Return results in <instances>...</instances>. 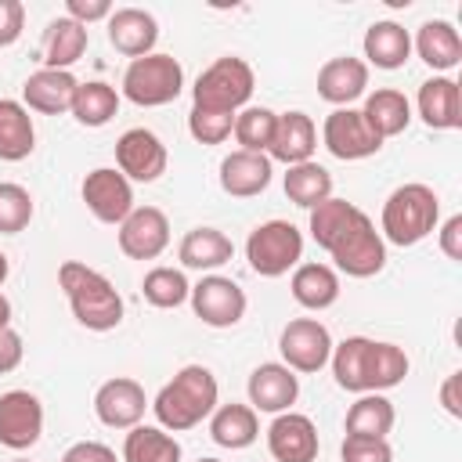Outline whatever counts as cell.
Returning <instances> with one entry per match:
<instances>
[{
  "label": "cell",
  "instance_id": "cell-3",
  "mask_svg": "<svg viewBox=\"0 0 462 462\" xmlns=\"http://www.w3.org/2000/svg\"><path fill=\"white\" fill-rule=\"evenodd\" d=\"M58 282H61V289L69 296V307H72V314L83 328L112 332L123 321V296L116 292V285L101 271H94L79 260H65L58 267Z\"/></svg>",
  "mask_w": 462,
  "mask_h": 462
},
{
  "label": "cell",
  "instance_id": "cell-48",
  "mask_svg": "<svg viewBox=\"0 0 462 462\" xmlns=\"http://www.w3.org/2000/svg\"><path fill=\"white\" fill-rule=\"evenodd\" d=\"M458 372H451L448 379H444V386H440V404H444V411L448 415H455V419H462V401H458Z\"/></svg>",
  "mask_w": 462,
  "mask_h": 462
},
{
  "label": "cell",
  "instance_id": "cell-9",
  "mask_svg": "<svg viewBox=\"0 0 462 462\" xmlns=\"http://www.w3.org/2000/svg\"><path fill=\"white\" fill-rule=\"evenodd\" d=\"M191 310L202 325L209 328H231L245 318V292L238 282L224 278V274H206L199 278V285H191Z\"/></svg>",
  "mask_w": 462,
  "mask_h": 462
},
{
  "label": "cell",
  "instance_id": "cell-38",
  "mask_svg": "<svg viewBox=\"0 0 462 462\" xmlns=\"http://www.w3.org/2000/svg\"><path fill=\"white\" fill-rule=\"evenodd\" d=\"M141 292L152 307L170 310V307H180L191 296V285H188L184 271H177V267H152L141 282Z\"/></svg>",
  "mask_w": 462,
  "mask_h": 462
},
{
  "label": "cell",
  "instance_id": "cell-22",
  "mask_svg": "<svg viewBox=\"0 0 462 462\" xmlns=\"http://www.w3.org/2000/svg\"><path fill=\"white\" fill-rule=\"evenodd\" d=\"M368 87V65L361 58H328L318 72V94L336 105V108H350V101H357Z\"/></svg>",
  "mask_w": 462,
  "mask_h": 462
},
{
  "label": "cell",
  "instance_id": "cell-24",
  "mask_svg": "<svg viewBox=\"0 0 462 462\" xmlns=\"http://www.w3.org/2000/svg\"><path fill=\"white\" fill-rule=\"evenodd\" d=\"M419 116L430 130H458L462 126V97L451 76H433L419 87Z\"/></svg>",
  "mask_w": 462,
  "mask_h": 462
},
{
  "label": "cell",
  "instance_id": "cell-17",
  "mask_svg": "<svg viewBox=\"0 0 462 462\" xmlns=\"http://www.w3.org/2000/svg\"><path fill=\"white\" fill-rule=\"evenodd\" d=\"M267 451L274 462H314L318 458V426L300 411H282L267 426Z\"/></svg>",
  "mask_w": 462,
  "mask_h": 462
},
{
  "label": "cell",
  "instance_id": "cell-2",
  "mask_svg": "<svg viewBox=\"0 0 462 462\" xmlns=\"http://www.w3.org/2000/svg\"><path fill=\"white\" fill-rule=\"evenodd\" d=\"M220 397L217 375L206 365H184L152 401V411L166 433H184L213 415Z\"/></svg>",
  "mask_w": 462,
  "mask_h": 462
},
{
  "label": "cell",
  "instance_id": "cell-16",
  "mask_svg": "<svg viewBox=\"0 0 462 462\" xmlns=\"http://www.w3.org/2000/svg\"><path fill=\"white\" fill-rule=\"evenodd\" d=\"M144 408H148L144 386L137 379H126V375L101 383L94 393V411L108 430H134L144 419Z\"/></svg>",
  "mask_w": 462,
  "mask_h": 462
},
{
  "label": "cell",
  "instance_id": "cell-19",
  "mask_svg": "<svg viewBox=\"0 0 462 462\" xmlns=\"http://www.w3.org/2000/svg\"><path fill=\"white\" fill-rule=\"evenodd\" d=\"M318 148V126L307 112H282L278 123H274V134H271V144H267V159H278L285 166H296V162H307Z\"/></svg>",
  "mask_w": 462,
  "mask_h": 462
},
{
  "label": "cell",
  "instance_id": "cell-52",
  "mask_svg": "<svg viewBox=\"0 0 462 462\" xmlns=\"http://www.w3.org/2000/svg\"><path fill=\"white\" fill-rule=\"evenodd\" d=\"M14 462H29V458H14Z\"/></svg>",
  "mask_w": 462,
  "mask_h": 462
},
{
  "label": "cell",
  "instance_id": "cell-45",
  "mask_svg": "<svg viewBox=\"0 0 462 462\" xmlns=\"http://www.w3.org/2000/svg\"><path fill=\"white\" fill-rule=\"evenodd\" d=\"M65 11H69V18L72 22H79V25H87V22H108V14L116 11L108 0H69L65 4Z\"/></svg>",
  "mask_w": 462,
  "mask_h": 462
},
{
  "label": "cell",
  "instance_id": "cell-40",
  "mask_svg": "<svg viewBox=\"0 0 462 462\" xmlns=\"http://www.w3.org/2000/svg\"><path fill=\"white\" fill-rule=\"evenodd\" d=\"M36 206H32V195L22 188V184H11V180H0V235H18L29 227Z\"/></svg>",
  "mask_w": 462,
  "mask_h": 462
},
{
  "label": "cell",
  "instance_id": "cell-27",
  "mask_svg": "<svg viewBox=\"0 0 462 462\" xmlns=\"http://www.w3.org/2000/svg\"><path fill=\"white\" fill-rule=\"evenodd\" d=\"M292 300L307 310H328L339 300V274L328 263H296L292 271Z\"/></svg>",
  "mask_w": 462,
  "mask_h": 462
},
{
  "label": "cell",
  "instance_id": "cell-18",
  "mask_svg": "<svg viewBox=\"0 0 462 462\" xmlns=\"http://www.w3.org/2000/svg\"><path fill=\"white\" fill-rule=\"evenodd\" d=\"M296 397H300V379L292 368L267 361V365H256L249 372V408L253 411L282 415L296 404Z\"/></svg>",
  "mask_w": 462,
  "mask_h": 462
},
{
  "label": "cell",
  "instance_id": "cell-1",
  "mask_svg": "<svg viewBox=\"0 0 462 462\" xmlns=\"http://www.w3.org/2000/svg\"><path fill=\"white\" fill-rule=\"evenodd\" d=\"M332 375L350 393H383L408 375V354L393 343H379L368 336H350L332 346Z\"/></svg>",
  "mask_w": 462,
  "mask_h": 462
},
{
  "label": "cell",
  "instance_id": "cell-44",
  "mask_svg": "<svg viewBox=\"0 0 462 462\" xmlns=\"http://www.w3.org/2000/svg\"><path fill=\"white\" fill-rule=\"evenodd\" d=\"M61 462H119V458H116V451H112L108 444H101V440H76V444L61 455Z\"/></svg>",
  "mask_w": 462,
  "mask_h": 462
},
{
  "label": "cell",
  "instance_id": "cell-32",
  "mask_svg": "<svg viewBox=\"0 0 462 462\" xmlns=\"http://www.w3.org/2000/svg\"><path fill=\"white\" fill-rule=\"evenodd\" d=\"M411 54V36L404 25L397 22H372L368 32H365V58L375 65V69H401Z\"/></svg>",
  "mask_w": 462,
  "mask_h": 462
},
{
  "label": "cell",
  "instance_id": "cell-12",
  "mask_svg": "<svg viewBox=\"0 0 462 462\" xmlns=\"http://www.w3.org/2000/svg\"><path fill=\"white\" fill-rule=\"evenodd\" d=\"M87 209L94 213V220L101 224H123L134 209V188L130 180L112 170V166H97L83 177V188H79Z\"/></svg>",
  "mask_w": 462,
  "mask_h": 462
},
{
  "label": "cell",
  "instance_id": "cell-29",
  "mask_svg": "<svg viewBox=\"0 0 462 462\" xmlns=\"http://www.w3.org/2000/svg\"><path fill=\"white\" fill-rule=\"evenodd\" d=\"M209 437L220 444V448H231V451H242L249 448L256 437H260V422H256V411L249 404H217L213 415H209Z\"/></svg>",
  "mask_w": 462,
  "mask_h": 462
},
{
  "label": "cell",
  "instance_id": "cell-28",
  "mask_svg": "<svg viewBox=\"0 0 462 462\" xmlns=\"http://www.w3.org/2000/svg\"><path fill=\"white\" fill-rule=\"evenodd\" d=\"M361 116L386 141V137H397V134L408 130V123H411V101L401 90H393V87H379V90H372L365 97Z\"/></svg>",
  "mask_w": 462,
  "mask_h": 462
},
{
  "label": "cell",
  "instance_id": "cell-35",
  "mask_svg": "<svg viewBox=\"0 0 462 462\" xmlns=\"http://www.w3.org/2000/svg\"><path fill=\"white\" fill-rule=\"evenodd\" d=\"M393 404L383 393H361L346 411V437H383L393 430Z\"/></svg>",
  "mask_w": 462,
  "mask_h": 462
},
{
  "label": "cell",
  "instance_id": "cell-41",
  "mask_svg": "<svg viewBox=\"0 0 462 462\" xmlns=\"http://www.w3.org/2000/svg\"><path fill=\"white\" fill-rule=\"evenodd\" d=\"M231 130H235V116H227V112H206V108L188 112V134L199 144H220L231 137Z\"/></svg>",
  "mask_w": 462,
  "mask_h": 462
},
{
  "label": "cell",
  "instance_id": "cell-23",
  "mask_svg": "<svg viewBox=\"0 0 462 462\" xmlns=\"http://www.w3.org/2000/svg\"><path fill=\"white\" fill-rule=\"evenodd\" d=\"M271 159L263 152H231L220 159V188L231 199H253L271 184Z\"/></svg>",
  "mask_w": 462,
  "mask_h": 462
},
{
  "label": "cell",
  "instance_id": "cell-30",
  "mask_svg": "<svg viewBox=\"0 0 462 462\" xmlns=\"http://www.w3.org/2000/svg\"><path fill=\"white\" fill-rule=\"evenodd\" d=\"M36 148V130H32V116L22 101L4 97L0 101V159L4 162H22L29 159Z\"/></svg>",
  "mask_w": 462,
  "mask_h": 462
},
{
  "label": "cell",
  "instance_id": "cell-42",
  "mask_svg": "<svg viewBox=\"0 0 462 462\" xmlns=\"http://www.w3.org/2000/svg\"><path fill=\"white\" fill-rule=\"evenodd\" d=\"M339 455L343 462H393V448L383 437H346Z\"/></svg>",
  "mask_w": 462,
  "mask_h": 462
},
{
  "label": "cell",
  "instance_id": "cell-21",
  "mask_svg": "<svg viewBox=\"0 0 462 462\" xmlns=\"http://www.w3.org/2000/svg\"><path fill=\"white\" fill-rule=\"evenodd\" d=\"M159 40V22L141 7H119L108 14V43L126 58L152 54Z\"/></svg>",
  "mask_w": 462,
  "mask_h": 462
},
{
  "label": "cell",
  "instance_id": "cell-11",
  "mask_svg": "<svg viewBox=\"0 0 462 462\" xmlns=\"http://www.w3.org/2000/svg\"><path fill=\"white\" fill-rule=\"evenodd\" d=\"M321 141L343 162L368 159V155H375L383 148V137L368 126L361 108H336V112H328V119L321 126Z\"/></svg>",
  "mask_w": 462,
  "mask_h": 462
},
{
  "label": "cell",
  "instance_id": "cell-43",
  "mask_svg": "<svg viewBox=\"0 0 462 462\" xmlns=\"http://www.w3.org/2000/svg\"><path fill=\"white\" fill-rule=\"evenodd\" d=\"M25 29V7L18 0H0V47H11Z\"/></svg>",
  "mask_w": 462,
  "mask_h": 462
},
{
  "label": "cell",
  "instance_id": "cell-8",
  "mask_svg": "<svg viewBox=\"0 0 462 462\" xmlns=\"http://www.w3.org/2000/svg\"><path fill=\"white\" fill-rule=\"evenodd\" d=\"M328 256L336 260V267L350 278H372L386 267V242L375 231V224L368 220V213H357L354 224L336 238V245L328 249Z\"/></svg>",
  "mask_w": 462,
  "mask_h": 462
},
{
  "label": "cell",
  "instance_id": "cell-13",
  "mask_svg": "<svg viewBox=\"0 0 462 462\" xmlns=\"http://www.w3.org/2000/svg\"><path fill=\"white\" fill-rule=\"evenodd\" d=\"M116 162H119V173L126 180L152 184V180H159L166 173L170 155H166V144L152 130L134 126V130L119 134V141H116Z\"/></svg>",
  "mask_w": 462,
  "mask_h": 462
},
{
  "label": "cell",
  "instance_id": "cell-6",
  "mask_svg": "<svg viewBox=\"0 0 462 462\" xmlns=\"http://www.w3.org/2000/svg\"><path fill=\"white\" fill-rule=\"evenodd\" d=\"M184 90V69L173 54H144L134 58L123 72V97L141 108H159L177 101Z\"/></svg>",
  "mask_w": 462,
  "mask_h": 462
},
{
  "label": "cell",
  "instance_id": "cell-4",
  "mask_svg": "<svg viewBox=\"0 0 462 462\" xmlns=\"http://www.w3.org/2000/svg\"><path fill=\"white\" fill-rule=\"evenodd\" d=\"M440 199L430 184H401L383 202V235L393 245H419L430 231H437Z\"/></svg>",
  "mask_w": 462,
  "mask_h": 462
},
{
  "label": "cell",
  "instance_id": "cell-34",
  "mask_svg": "<svg viewBox=\"0 0 462 462\" xmlns=\"http://www.w3.org/2000/svg\"><path fill=\"white\" fill-rule=\"evenodd\" d=\"M285 195H289V202H296L303 209H314L318 202H325L332 195V173L314 159L296 162L285 173Z\"/></svg>",
  "mask_w": 462,
  "mask_h": 462
},
{
  "label": "cell",
  "instance_id": "cell-39",
  "mask_svg": "<svg viewBox=\"0 0 462 462\" xmlns=\"http://www.w3.org/2000/svg\"><path fill=\"white\" fill-rule=\"evenodd\" d=\"M274 123L278 116L263 105H249L242 112H235V141L242 144V152H267L271 144V134H274Z\"/></svg>",
  "mask_w": 462,
  "mask_h": 462
},
{
  "label": "cell",
  "instance_id": "cell-46",
  "mask_svg": "<svg viewBox=\"0 0 462 462\" xmlns=\"http://www.w3.org/2000/svg\"><path fill=\"white\" fill-rule=\"evenodd\" d=\"M22 354H25L22 336H18L11 325H7V328H0V375L14 372V368L22 365Z\"/></svg>",
  "mask_w": 462,
  "mask_h": 462
},
{
  "label": "cell",
  "instance_id": "cell-14",
  "mask_svg": "<svg viewBox=\"0 0 462 462\" xmlns=\"http://www.w3.org/2000/svg\"><path fill=\"white\" fill-rule=\"evenodd\" d=\"M43 433V404L29 390L0 393V444L11 451H25Z\"/></svg>",
  "mask_w": 462,
  "mask_h": 462
},
{
  "label": "cell",
  "instance_id": "cell-50",
  "mask_svg": "<svg viewBox=\"0 0 462 462\" xmlns=\"http://www.w3.org/2000/svg\"><path fill=\"white\" fill-rule=\"evenodd\" d=\"M7 271H11V263H7V256H4V253H0V285H4V282H7Z\"/></svg>",
  "mask_w": 462,
  "mask_h": 462
},
{
  "label": "cell",
  "instance_id": "cell-51",
  "mask_svg": "<svg viewBox=\"0 0 462 462\" xmlns=\"http://www.w3.org/2000/svg\"><path fill=\"white\" fill-rule=\"evenodd\" d=\"M199 462H220V458H199Z\"/></svg>",
  "mask_w": 462,
  "mask_h": 462
},
{
  "label": "cell",
  "instance_id": "cell-33",
  "mask_svg": "<svg viewBox=\"0 0 462 462\" xmlns=\"http://www.w3.org/2000/svg\"><path fill=\"white\" fill-rule=\"evenodd\" d=\"M123 462H180V444L162 426H134L123 440Z\"/></svg>",
  "mask_w": 462,
  "mask_h": 462
},
{
  "label": "cell",
  "instance_id": "cell-47",
  "mask_svg": "<svg viewBox=\"0 0 462 462\" xmlns=\"http://www.w3.org/2000/svg\"><path fill=\"white\" fill-rule=\"evenodd\" d=\"M440 253L448 260H462V217L458 213L440 227Z\"/></svg>",
  "mask_w": 462,
  "mask_h": 462
},
{
  "label": "cell",
  "instance_id": "cell-7",
  "mask_svg": "<svg viewBox=\"0 0 462 462\" xmlns=\"http://www.w3.org/2000/svg\"><path fill=\"white\" fill-rule=\"evenodd\" d=\"M303 256V235L289 220H267L256 224L245 238V260L260 278H278L289 267H296Z\"/></svg>",
  "mask_w": 462,
  "mask_h": 462
},
{
  "label": "cell",
  "instance_id": "cell-5",
  "mask_svg": "<svg viewBox=\"0 0 462 462\" xmlns=\"http://www.w3.org/2000/svg\"><path fill=\"white\" fill-rule=\"evenodd\" d=\"M253 87H256V79H253L249 61H242V58H235V54H224V58H217V61L195 79V87H191V108L235 116V112H242L245 101L253 97Z\"/></svg>",
  "mask_w": 462,
  "mask_h": 462
},
{
  "label": "cell",
  "instance_id": "cell-49",
  "mask_svg": "<svg viewBox=\"0 0 462 462\" xmlns=\"http://www.w3.org/2000/svg\"><path fill=\"white\" fill-rule=\"evenodd\" d=\"M11 325V300L0 292V328H7Z\"/></svg>",
  "mask_w": 462,
  "mask_h": 462
},
{
  "label": "cell",
  "instance_id": "cell-36",
  "mask_svg": "<svg viewBox=\"0 0 462 462\" xmlns=\"http://www.w3.org/2000/svg\"><path fill=\"white\" fill-rule=\"evenodd\" d=\"M116 112H119V94H116L112 83L90 79V83H79V87H76L72 116H76L79 126H105Z\"/></svg>",
  "mask_w": 462,
  "mask_h": 462
},
{
  "label": "cell",
  "instance_id": "cell-20",
  "mask_svg": "<svg viewBox=\"0 0 462 462\" xmlns=\"http://www.w3.org/2000/svg\"><path fill=\"white\" fill-rule=\"evenodd\" d=\"M76 87L79 79L72 72H61V69H40L25 79L22 87V97H25V108L40 112V116H61V112H72V97H76Z\"/></svg>",
  "mask_w": 462,
  "mask_h": 462
},
{
  "label": "cell",
  "instance_id": "cell-26",
  "mask_svg": "<svg viewBox=\"0 0 462 462\" xmlns=\"http://www.w3.org/2000/svg\"><path fill=\"white\" fill-rule=\"evenodd\" d=\"M415 51H419V58H422L430 69L448 72V69H455V65L462 61V36H458V29H455L451 22L433 18V22H422V25H419V32H415Z\"/></svg>",
  "mask_w": 462,
  "mask_h": 462
},
{
  "label": "cell",
  "instance_id": "cell-31",
  "mask_svg": "<svg viewBox=\"0 0 462 462\" xmlns=\"http://www.w3.org/2000/svg\"><path fill=\"white\" fill-rule=\"evenodd\" d=\"M87 51V25L72 22L69 14L65 18H54L43 32V69H61L69 72V65H76Z\"/></svg>",
  "mask_w": 462,
  "mask_h": 462
},
{
  "label": "cell",
  "instance_id": "cell-10",
  "mask_svg": "<svg viewBox=\"0 0 462 462\" xmlns=\"http://www.w3.org/2000/svg\"><path fill=\"white\" fill-rule=\"evenodd\" d=\"M332 346L336 343L318 318H292L278 336V350L292 372H321L332 357Z\"/></svg>",
  "mask_w": 462,
  "mask_h": 462
},
{
  "label": "cell",
  "instance_id": "cell-15",
  "mask_svg": "<svg viewBox=\"0 0 462 462\" xmlns=\"http://www.w3.org/2000/svg\"><path fill=\"white\" fill-rule=\"evenodd\" d=\"M170 245V220L155 206H134L119 224V249L130 260H155Z\"/></svg>",
  "mask_w": 462,
  "mask_h": 462
},
{
  "label": "cell",
  "instance_id": "cell-25",
  "mask_svg": "<svg viewBox=\"0 0 462 462\" xmlns=\"http://www.w3.org/2000/svg\"><path fill=\"white\" fill-rule=\"evenodd\" d=\"M177 256L191 271H217V267H224L235 256V242L224 231H217V227H191L180 238Z\"/></svg>",
  "mask_w": 462,
  "mask_h": 462
},
{
  "label": "cell",
  "instance_id": "cell-37",
  "mask_svg": "<svg viewBox=\"0 0 462 462\" xmlns=\"http://www.w3.org/2000/svg\"><path fill=\"white\" fill-rule=\"evenodd\" d=\"M357 213H361V209H357L354 202L328 195L325 202H318V206L310 209V235H314V242L328 253V249L336 245V238L354 224V217H357Z\"/></svg>",
  "mask_w": 462,
  "mask_h": 462
}]
</instances>
